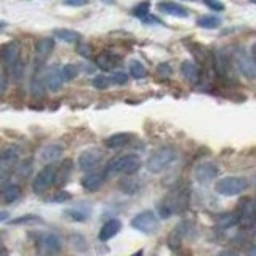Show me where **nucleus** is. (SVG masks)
<instances>
[{"label": "nucleus", "mask_w": 256, "mask_h": 256, "mask_svg": "<svg viewBox=\"0 0 256 256\" xmlns=\"http://www.w3.org/2000/svg\"><path fill=\"white\" fill-rule=\"evenodd\" d=\"M6 91V72L3 69V74H2V93Z\"/></svg>", "instance_id": "a18cd8bd"}, {"label": "nucleus", "mask_w": 256, "mask_h": 256, "mask_svg": "<svg viewBox=\"0 0 256 256\" xmlns=\"http://www.w3.org/2000/svg\"><path fill=\"white\" fill-rule=\"evenodd\" d=\"M252 53H253V61H255V64H256V43L252 46Z\"/></svg>", "instance_id": "de8ad7c7"}, {"label": "nucleus", "mask_w": 256, "mask_h": 256, "mask_svg": "<svg viewBox=\"0 0 256 256\" xmlns=\"http://www.w3.org/2000/svg\"><path fill=\"white\" fill-rule=\"evenodd\" d=\"M56 178H58V167H55L53 164L43 167L32 181V191L36 194L45 192L46 189H50L51 184L56 183Z\"/></svg>", "instance_id": "423d86ee"}, {"label": "nucleus", "mask_w": 256, "mask_h": 256, "mask_svg": "<svg viewBox=\"0 0 256 256\" xmlns=\"http://www.w3.org/2000/svg\"><path fill=\"white\" fill-rule=\"evenodd\" d=\"M214 256H237V253L235 252H231V250H224V252H221L218 255H214Z\"/></svg>", "instance_id": "c03bdc74"}, {"label": "nucleus", "mask_w": 256, "mask_h": 256, "mask_svg": "<svg viewBox=\"0 0 256 256\" xmlns=\"http://www.w3.org/2000/svg\"><path fill=\"white\" fill-rule=\"evenodd\" d=\"M90 213H91V208L86 207V205H77V207H71L64 210L63 216L66 219L72 221V223H84L90 218Z\"/></svg>", "instance_id": "2eb2a0df"}, {"label": "nucleus", "mask_w": 256, "mask_h": 256, "mask_svg": "<svg viewBox=\"0 0 256 256\" xmlns=\"http://www.w3.org/2000/svg\"><path fill=\"white\" fill-rule=\"evenodd\" d=\"M237 223H239L237 213H227V214H223V216H219V219H218V224L223 227H231V226H235Z\"/></svg>", "instance_id": "2f4dec72"}, {"label": "nucleus", "mask_w": 256, "mask_h": 256, "mask_svg": "<svg viewBox=\"0 0 256 256\" xmlns=\"http://www.w3.org/2000/svg\"><path fill=\"white\" fill-rule=\"evenodd\" d=\"M141 167H143V162H141L139 156H136V154H125V156H117L107 162L104 173L106 174H127V176H131V174L136 173Z\"/></svg>", "instance_id": "f257e3e1"}, {"label": "nucleus", "mask_w": 256, "mask_h": 256, "mask_svg": "<svg viewBox=\"0 0 256 256\" xmlns=\"http://www.w3.org/2000/svg\"><path fill=\"white\" fill-rule=\"evenodd\" d=\"M133 256H143V250H141V252H138V253H134Z\"/></svg>", "instance_id": "8fccbe9b"}, {"label": "nucleus", "mask_w": 256, "mask_h": 256, "mask_svg": "<svg viewBox=\"0 0 256 256\" xmlns=\"http://www.w3.org/2000/svg\"><path fill=\"white\" fill-rule=\"evenodd\" d=\"M32 164H31V160H28V162H24V164L21 165V167H19V170H18V173L19 174H21V176H28V174H29V171H31V167Z\"/></svg>", "instance_id": "a19ab883"}, {"label": "nucleus", "mask_w": 256, "mask_h": 256, "mask_svg": "<svg viewBox=\"0 0 256 256\" xmlns=\"http://www.w3.org/2000/svg\"><path fill=\"white\" fill-rule=\"evenodd\" d=\"M63 72V77L64 80H74L77 76H79V72H80V67L79 64L76 63H69V64H64V67L61 69Z\"/></svg>", "instance_id": "c756f323"}, {"label": "nucleus", "mask_w": 256, "mask_h": 256, "mask_svg": "<svg viewBox=\"0 0 256 256\" xmlns=\"http://www.w3.org/2000/svg\"><path fill=\"white\" fill-rule=\"evenodd\" d=\"M91 84L95 88L98 90H106L107 86H109L112 82H111V77H106V76H96L95 79L91 80Z\"/></svg>", "instance_id": "473e14b6"}, {"label": "nucleus", "mask_w": 256, "mask_h": 256, "mask_svg": "<svg viewBox=\"0 0 256 256\" xmlns=\"http://www.w3.org/2000/svg\"><path fill=\"white\" fill-rule=\"evenodd\" d=\"M43 84H45V80L40 79V76H36V77L32 79L31 91H32L34 98H42L43 96Z\"/></svg>", "instance_id": "7c9ffc66"}, {"label": "nucleus", "mask_w": 256, "mask_h": 256, "mask_svg": "<svg viewBox=\"0 0 256 256\" xmlns=\"http://www.w3.org/2000/svg\"><path fill=\"white\" fill-rule=\"evenodd\" d=\"M120 229H122V223H120V219H109L106 221V223L101 226L99 229V234H98V239L101 242H107L111 240L112 237H116V235L120 232Z\"/></svg>", "instance_id": "dca6fc26"}, {"label": "nucleus", "mask_w": 256, "mask_h": 256, "mask_svg": "<svg viewBox=\"0 0 256 256\" xmlns=\"http://www.w3.org/2000/svg\"><path fill=\"white\" fill-rule=\"evenodd\" d=\"M122 187H124L125 194H136V191H138L139 184H138L134 179H127L125 183L122 184Z\"/></svg>", "instance_id": "4c0bfd02"}, {"label": "nucleus", "mask_w": 256, "mask_h": 256, "mask_svg": "<svg viewBox=\"0 0 256 256\" xmlns=\"http://www.w3.org/2000/svg\"><path fill=\"white\" fill-rule=\"evenodd\" d=\"M131 13L139 19H144L149 16V3H139L131 10Z\"/></svg>", "instance_id": "72a5a7b5"}, {"label": "nucleus", "mask_w": 256, "mask_h": 256, "mask_svg": "<svg viewBox=\"0 0 256 256\" xmlns=\"http://www.w3.org/2000/svg\"><path fill=\"white\" fill-rule=\"evenodd\" d=\"M131 139V134L128 133H116L112 134L106 139V146L109 147V149H119V147H124L125 144L130 143Z\"/></svg>", "instance_id": "b1692460"}, {"label": "nucleus", "mask_w": 256, "mask_h": 256, "mask_svg": "<svg viewBox=\"0 0 256 256\" xmlns=\"http://www.w3.org/2000/svg\"><path fill=\"white\" fill-rule=\"evenodd\" d=\"M178 157V152L171 146H160L154 149L149 159L146 160V168L151 173H162L165 171Z\"/></svg>", "instance_id": "7ed1b4c3"}, {"label": "nucleus", "mask_w": 256, "mask_h": 256, "mask_svg": "<svg viewBox=\"0 0 256 256\" xmlns=\"http://www.w3.org/2000/svg\"><path fill=\"white\" fill-rule=\"evenodd\" d=\"M53 37L61 40V42H77V40L80 39V34L76 32V31H71V29H55L53 31Z\"/></svg>", "instance_id": "a878e982"}, {"label": "nucleus", "mask_w": 256, "mask_h": 256, "mask_svg": "<svg viewBox=\"0 0 256 256\" xmlns=\"http://www.w3.org/2000/svg\"><path fill=\"white\" fill-rule=\"evenodd\" d=\"M219 174V167L216 164H213V162H204V164H200L195 167L194 170V176L200 183H207V181H212Z\"/></svg>", "instance_id": "f8f14e48"}, {"label": "nucleus", "mask_w": 256, "mask_h": 256, "mask_svg": "<svg viewBox=\"0 0 256 256\" xmlns=\"http://www.w3.org/2000/svg\"><path fill=\"white\" fill-rule=\"evenodd\" d=\"M237 216H239V223L242 226L256 224V202L253 199L242 200L239 204Z\"/></svg>", "instance_id": "1a4fd4ad"}, {"label": "nucleus", "mask_w": 256, "mask_h": 256, "mask_svg": "<svg viewBox=\"0 0 256 256\" xmlns=\"http://www.w3.org/2000/svg\"><path fill=\"white\" fill-rule=\"evenodd\" d=\"M71 199H72V195H71L69 192L59 191V192H56L55 195H51V197L48 199V202H58V204H64V202L71 200Z\"/></svg>", "instance_id": "c9c22d12"}, {"label": "nucleus", "mask_w": 256, "mask_h": 256, "mask_svg": "<svg viewBox=\"0 0 256 256\" xmlns=\"http://www.w3.org/2000/svg\"><path fill=\"white\" fill-rule=\"evenodd\" d=\"M181 72H183L184 79L191 84H197L200 79V67L194 61H184L181 64Z\"/></svg>", "instance_id": "5701e85b"}, {"label": "nucleus", "mask_w": 256, "mask_h": 256, "mask_svg": "<svg viewBox=\"0 0 256 256\" xmlns=\"http://www.w3.org/2000/svg\"><path fill=\"white\" fill-rule=\"evenodd\" d=\"M23 71H24V64L19 61L15 67H11V76L15 77V80H19L23 77Z\"/></svg>", "instance_id": "ea45409f"}, {"label": "nucleus", "mask_w": 256, "mask_h": 256, "mask_svg": "<svg viewBox=\"0 0 256 256\" xmlns=\"http://www.w3.org/2000/svg\"><path fill=\"white\" fill-rule=\"evenodd\" d=\"M187 232V224L186 223H181L178 224L176 227L173 229V232L170 235V247L171 248H176L178 245H181V242H183V237Z\"/></svg>", "instance_id": "bb28decb"}, {"label": "nucleus", "mask_w": 256, "mask_h": 256, "mask_svg": "<svg viewBox=\"0 0 256 256\" xmlns=\"http://www.w3.org/2000/svg\"><path fill=\"white\" fill-rule=\"evenodd\" d=\"M247 256H256V245H253V247L250 248V250H248Z\"/></svg>", "instance_id": "49530a36"}, {"label": "nucleus", "mask_w": 256, "mask_h": 256, "mask_svg": "<svg viewBox=\"0 0 256 256\" xmlns=\"http://www.w3.org/2000/svg\"><path fill=\"white\" fill-rule=\"evenodd\" d=\"M248 187V179L242 176H226L218 179L214 184V189L219 195H226V197H232V195H239L245 192Z\"/></svg>", "instance_id": "20e7f679"}, {"label": "nucleus", "mask_w": 256, "mask_h": 256, "mask_svg": "<svg viewBox=\"0 0 256 256\" xmlns=\"http://www.w3.org/2000/svg\"><path fill=\"white\" fill-rule=\"evenodd\" d=\"M189 189L186 186L183 187H176L170 192V195L165 199V204L160 205V214L162 218L170 216L173 213H183L187 210L189 207Z\"/></svg>", "instance_id": "f03ea898"}, {"label": "nucleus", "mask_w": 256, "mask_h": 256, "mask_svg": "<svg viewBox=\"0 0 256 256\" xmlns=\"http://www.w3.org/2000/svg\"><path fill=\"white\" fill-rule=\"evenodd\" d=\"M157 72H159V76L160 77H170L171 76V72H173V69H171V66L168 64V63H162L159 67H157Z\"/></svg>", "instance_id": "58836bf2"}, {"label": "nucleus", "mask_w": 256, "mask_h": 256, "mask_svg": "<svg viewBox=\"0 0 256 256\" xmlns=\"http://www.w3.org/2000/svg\"><path fill=\"white\" fill-rule=\"evenodd\" d=\"M213 67L216 76L221 79H229V72H231V59H229L227 53L219 48L213 51Z\"/></svg>", "instance_id": "9b49d317"}, {"label": "nucleus", "mask_w": 256, "mask_h": 256, "mask_svg": "<svg viewBox=\"0 0 256 256\" xmlns=\"http://www.w3.org/2000/svg\"><path fill=\"white\" fill-rule=\"evenodd\" d=\"M120 63V58L117 55H114V53H101V55L96 56L95 59V64L99 67V69L103 71H112L116 69Z\"/></svg>", "instance_id": "412c9836"}, {"label": "nucleus", "mask_w": 256, "mask_h": 256, "mask_svg": "<svg viewBox=\"0 0 256 256\" xmlns=\"http://www.w3.org/2000/svg\"><path fill=\"white\" fill-rule=\"evenodd\" d=\"M11 224H29V223H32V224H36V223H42V219H40L39 216H34V214H28V216H19V218H16V219H11L10 221Z\"/></svg>", "instance_id": "f704fd0d"}, {"label": "nucleus", "mask_w": 256, "mask_h": 256, "mask_svg": "<svg viewBox=\"0 0 256 256\" xmlns=\"http://www.w3.org/2000/svg\"><path fill=\"white\" fill-rule=\"evenodd\" d=\"M130 76L133 79H144L147 76L146 66L141 63V61H136V59H133V61L130 63Z\"/></svg>", "instance_id": "c85d7f7f"}, {"label": "nucleus", "mask_w": 256, "mask_h": 256, "mask_svg": "<svg viewBox=\"0 0 256 256\" xmlns=\"http://www.w3.org/2000/svg\"><path fill=\"white\" fill-rule=\"evenodd\" d=\"M19 45L16 42H8L6 45H3L2 48V58H3V64L5 69H11L15 67L21 59H19Z\"/></svg>", "instance_id": "ddd939ff"}, {"label": "nucleus", "mask_w": 256, "mask_h": 256, "mask_svg": "<svg viewBox=\"0 0 256 256\" xmlns=\"http://www.w3.org/2000/svg\"><path fill=\"white\" fill-rule=\"evenodd\" d=\"M253 234H255V235H256V224H255V226H253Z\"/></svg>", "instance_id": "3c124183"}, {"label": "nucleus", "mask_w": 256, "mask_h": 256, "mask_svg": "<svg viewBox=\"0 0 256 256\" xmlns=\"http://www.w3.org/2000/svg\"><path fill=\"white\" fill-rule=\"evenodd\" d=\"M103 160V152L99 149H90V151H85L80 154L79 157V168L82 171H90L93 173V170L101 164Z\"/></svg>", "instance_id": "9d476101"}, {"label": "nucleus", "mask_w": 256, "mask_h": 256, "mask_svg": "<svg viewBox=\"0 0 256 256\" xmlns=\"http://www.w3.org/2000/svg\"><path fill=\"white\" fill-rule=\"evenodd\" d=\"M19 197H21V187H19L18 184L6 186L2 192V200L5 202V204H13V202H16Z\"/></svg>", "instance_id": "393cba45"}, {"label": "nucleus", "mask_w": 256, "mask_h": 256, "mask_svg": "<svg viewBox=\"0 0 256 256\" xmlns=\"http://www.w3.org/2000/svg\"><path fill=\"white\" fill-rule=\"evenodd\" d=\"M104 181H106V173H103V171H93V173L85 174V176L82 178V186H84L85 191L95 192V191L99 189L101 186H103Z\"/></svg>", "instance_id": "f3484780"}, {"label": "nucleus", "mask_w": 256, "mask_h": 256, "mask_svg": "<svg viewBox=\"0 0 256 256\" xmlns=\"http://www.w3.org/2000/svg\"><path fill=\"white\" fill-rule=\"evenodd\" d=\"M6 216H8V214H6V212H2V218H0V219H2V221H6Z\"/></svg>", "instance_id": "09e8293b"}, {"label": "nucleus", "mask_w": 256, "mask_h": 256, "mask_svg": "<svg viewBox=\"0 0 256 256\" xmlns=\"http://www.w3.org/2000/svg\"><path fill=\"white\" fill-rule=\"evenodd\" d=\"M53 46H55V39L51 37H43L36 42V56L39 63H43L46 58L51 55Z\"/></svg>", "instance_id": "a211bd4d"}, {"label": "nucleus", "mask_w": 256, "mask_h": 256, "mask_svg": "<svg viewBox=\"0 0 256 256\" xmlns=\"http://www.w3.org/2000/svg\"><path fill=\"white\" fill-rule=\"evenodd\" d=\"M131 226L136 229V231H139V232L147 234V235H152V234L159 232V229H160V218L154 212L146 210V212L138 213L136 216L131 219Z\"/></svg>", "instance_id": "39448f33"}, {"label": "nucleus", "mask_w": 256, "mask_h": 256, "mask_svg": "<svg viewBox=\"0 0 256 256\" xmlns=\"http://www.w3.org/2000/svg\"><path fill=\"white\" fill-rule=\"evenodd\" d=\"M63 5H67V6H84V5H86V2H63Z\"/></svg>", "instance_id": "37998d69"}, {"label": "nucleus", "mask_w": 256, "mask_h": 256, "mask_svg": "<svg viewBox=\"0 0 256 256\" xmlns=\"http://www.w3.org/2000/svg\"><path fill=\"white\" fill-rule=\"evenodd\" d=\"M63 152H64V147L61 144L51 143V144L45 146L42 149V152H40V159H42L43 162H48V164L51 165L53 162L58 160L59 157L63 156Z\"/></svg>", "instance_id": "4be33fe9"}, {"label": "nucleus", "mask_w": 256, "mask_h": 256, "mask_svg": "<svg viewBox=\"0 0 256 256\" xmlns=\"http://www.w3.org/2000/svg\"><path fill=\"white\" fill-rule=\"evenodd\" d=\"M234 64L237 71L248 80L256 79V64L255 61L245 53V50H237L234 53Z\"/></svg>", "instance_id": "6e6552de"}, {"label": "nucleus", "mask_w": 256, "mask_h": 256, "mask_svg": "<svg viewBox=\"0 0 256 256\" xmlns=\"http://www.w3.org/2000/svg\"><path fill=\"white\" fill-rule=\"evenodd\" d=\"M43 80H45V86L51 91H58L61 88V85L64 82L63 72L58 69V67H48L43 74Z\"/></svg>", "instance_id": "4468645a"}, {"label": "nucleus", "mask_w": 256, "mask_h": 256, "mask_svg": "<svg viewBox=\"0 0 256 256\" xmlns=\"http://www.w3.org/2000/svg\"><path fill=\"white\" fill-rule=\"evenodd\" d=\"M197 26L205 29H216L221 26V18L216 15H204L197 19Z\"/></svg>", "instance_id": "cd10ccee"}, {"label": "nucleus", "mask_w": 256, "mask_h": 256, "mask_svg": "<svg viewBox=\"0 0 256 256\" xmlns=\"http://www.w3.org/2000/svg\"><path fill=\"white\" fill-rule=\"evenodd\" d=\"M19 159V149L16 146H8L2 151V170L3 173H6L18 164Z\"/></svg>", "instance_id": "6ab92c4d"}, {"label": "nucleus", "mask_w": 256, "mask_h": 256, "mask_svg": "<svg viewBox=\"0 0 256 256\" xmlns=\"http://www.w3.org/2000/svg\"><path fill=\"white\" fill-rule=\"evenodd\" d=\"M63 242L56 234L46 232L39 239V253L40 256H55L61 252Z\"/></svg>", "instance_id": "0eeeda50"}, {"label": "nucleus", "mask_w": 256, "mask_h": 256, "mask_svg": "<svg viewBox=\"0 0 256 256\" xmlns=\"http://www.w3.org/2000/svg\"><path fill=\"white\" fill-rule=\"evenodd\" d=\"M111 82L116 85H125L128 82V74L125 72H114L111 76Z\"/></svg>", "instance_id": "e433bc0d"}, {"label": "nucleus", "mask_w": 256, "mask_h": 256, "mask_svg": "<svg viewBox=\"0 0 256 256\" xmlns=\"http://www.w3.org/2000/svg\"><path fill=\"white\" fill-rule=\"evenodd\" d=\"M157 8L162 13H167V15H170V16H178V18H187L189 16V11H187V8H184L183 5L174 3V2H160L157 5Z\"/></svg>", "instance_id": "aec40b11"}, {"label": "nucleus", "mask_w": 256, "mask_h": 256, "mask_svg": "<svg viewBox=\"0 0 256 256\" xmlns=\"http://www.w3.org/2000/svg\"><path fill=\"white\" fill-rule=\"evenodd\" d=\"M205 5L210 6V8L214 10V11H223V10H224V5L219 3V2H207Z\"/></svg>", "instance_id": "79ce46f5"}]
</instances>
